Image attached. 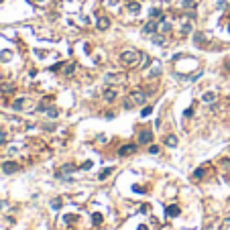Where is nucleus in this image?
Here are the masks:
<instances>
[{"mask_svg":"<svg viewBox=\"0 0 230 230\" xmlns=\"http://www.w3.org/2000/svg\"><path fill=\"white\" fill-rule=\"evenodd\" d=\"M141 61H142V53L139 49H129V51L120 53V63L124 67H136V65H141Z\"/></svg>","mask_w":230,"mask_h":230,"instance_id":"obj_1","label":"nucleus"},{"mask_svg":"<svg viewBox=\"0 0 230 230\" xmlns=\"http://www.w3.org/2000/svg\"><path fill=\"white\" fill-rule=\"evenodd\" d=\"M147 100V94L142 92V90H135L132 94L126 98V102H124V108H132V106H136V104H142V102Z\"/></svg>","mask_w":230,"mask_h":230,"instance_id":"obj_2","label":"nucleus"},{"mask_svg":"<svg viewBox=\"0 0 230 230\" xmlns=\"http://www.w3.org/2000/svg\"><path fill=\"white\" fill-rule=\"evenodd\" d=\"M116 98H118V92H116V90H112V88L104 90V100H106V102H114Z\"/></svg>","mask_w":230,"mask_h":230,"instance_id":"obj_3","label":"nucleus"},{"mask_svg":"<svg viewBox=\"0 0 230 230\" xmlns=\"http://www.w3.org/2000/svg\"><path fill=\"white\" fill-rule=\"evenodd\" d=\"M155 31H157V22H155V20H149V22L142 27V33H145V35H153Z\"/></svg>","mask_w":230,"mask_h":230,"instance_id":"obj_4","label":"nucleus"},{"mask_svg":"<svg viewBox=\"0 0 230 230\" xmlns=\"http://www.w3.org/2000/svg\"><path fill=\"white\" fill-rule=\"evenodd\" d=\"M2 171H4V173H14V171H19V165L12 163V161H6L2 165Z\"/></svg>","mask_w":230,"mask_h":230,"instance_id":"obj_5","label":"nucleus"},{"mask_svg":"<svg viewBox=\"0 0 230 230\" xmlns=\"http://www.w3.org/2000/svg\"><path fill=\"white\" fill-rule=\"evenodd\" d=\"M153 141V132H151V130H142L141 135H139V142H145V145H147V142H151Z\"/></svg>","mask_w":230,"mask_h":230,"instance_id":"obj_6","label":"nucleus"},{"mask_svg":"<svg viewBox=\"0 0 230 230\" xmlns=\"http://www.w3.org/2000/svg\"><path fill=\"white\" fill-rule=\"evenodd\" d=\"M14 110H22V108H27V106H31V100H27V98H20V100H16L12 104Z\"/></svg>","mask_w":230,"mask_h":230,"instance_id":"obj_7","label":"nucleus"},{"mask_svg":"<svg viewBox=\"0 0 230 230\" xmlns=\"http://www.w3.org/2000/svg\"><path fill=\"white\" fill-rule=\"evenodd\" d=\"M135 151H136V145H124V147L118 151V155L124 157V155H130V153H135Z\"/></svg>","mask_w":230,"mask_h":230,"instance_id":"obj_8","label":"nucleus"},{"mask_svg":"<svg viewBox=\"0 0 230 230\" xmlns=\"http://www.w3.org/2000/svg\"><path fill=\"white\" fill-rule=\"evenodd\" d=\"M108 27H110V19L108 16H100V19H98V29H100V31H106Z\"/></svg>","mask_w":230,"mask_h":230,"instance_id":"obj_9","label":"nucleus"},{"mask_svg":"<svg viewBox=\"0 0 230 230\" xmlns=\"http://www.w3.org/2000/svg\"><path fill=\"white\" fill-rule=\"evenodd\" d=\"M120 80H124V75H120V74H108L106 75V81L108 84H114V81H120Z\"/></svg>","mask_w":230,"mask_h":230,"instance_id":"obj_10","label":"nucleus"},{"mask_svg":"<svg viewBox=\"0 0 230 230\" xmlns=\"http://www.w3.org/2000/svg\"><path fill=\"white\" fill-rule=\"evenodd\" d=\"M126 8H129V12L139 14V10H141V4H139V2H129V4H126Z\"/></svg>","mask_w":230,"mask_h":230,"instance_id":"obj_11","label":"nucleus"},{"mask_svg":"<svg viewBox=\"0 0 230 230\" xmlns=\"http://www.w3.org/2000/svg\"><path fill=\"white\" fill-rule=\"evenodd\" d=\"M177 214H179V206H169V208H167V216L169 218L177 216Z\"/></svg>","mask_w":230,"mask_h":230,"instance_id":"obj_12","label":"nucleus"},{"mask_svg":"<svg viewBox=\"0 0 230 230\" xmlns=\"http://www.w3.org/2000/svg\"><path fill=\"white\" fill-rule=\"evenodd\" d=\"M165 145H167V147H175V145H177V136L169 135L167 139H165Z\"/></svg>","mask_w":230,"mask_h":230,"instance_id":"obj_13","label":"nucleus"},{"mask_svg":"<svg viewBox=\"0 0 230 230\" xmlns=\"http://www.w3.org/2000/svg\"><path fill=\"white\" fill-rule=\"evenodd\" d=\"M204 173H206V167H200V169H196V171H194V179H202Z\"/></svg>","mask_w":230,"mask_h":230,"instance_id":"obj_14","label":"nucleus"},{"mask_svg":"<svg viewBox=\"0 0 230 230\" xmlns=\"http://www.w3.org/2000/svg\"><path fill=\"white\" fill-rule=\"evenodd\" d=\"M216 100V94H214V92H206V94H204V102H214Z\"/></svg>","mask_w":230,"mask_h":230,"instance_id":"obj_15","label":"nucleus"},{"mask_svg":"<svg viewBox=\"0 0 230 230\" xmlns=\"http://www.w3.org/2000/svg\"><path fill=\"white\" fill-rule=\"evenodd\" d=\"M191 33V22H183V27H181V35H187Z\"/></svg>","mask_w":230,"mask_h":230,"instance_id":"obj_16","label":"nucleus"},{"mask_svg":"<svg viewBox=\"0 0 230 230\" xmlns=\"http://www.w3.org/2000/svg\"><path fill=\"white\" fill-rule=\"evenodd\" d=\"M110 173H112V169H104V171L100 173V175H98V179H100V181H104V179H106V177H108Z\"/></svg>","mask_w":230,"mask_h":230,"instance_id":"obj_17","label":"nucleus"},{"mask_svg":"<svg viewBox=\"0 0 230 230\" xmlns=\"http://www.w3.org/2000/svg\"><path fill=\"white\" fill-rule=\"evenodd\" d=\"M151 19H161V10L159 8H153L151 10Z\"/></svg>","mask_w":230,"mask_h":230,"instance_id":"obj_18","label":"nucleus"},{"mask_svg":"<svg viewBox=\"0 0 230 230\" xmlns=\"http://www.w3.org/2000/svg\"><path fill=\"white\" fill-rule=\"evenodd\" d=\"M71 171H75V165H65V167L61 169V173H71Z\"/></svg>","mask_w":230,"mask_h":230,"instance_id":"obj_19","label":"nucleus"},{"mask_svg":"<svg viewBox=\"0 0 230 230\" xmlns=\"http://www.w3.org/2000/svg\"><path fill=\"white\" fill-rule=\"evenodd\" d=\"M74 69H75V63H69L67 67H65V75H71L74 74Z\"/></svg>","mask_w":230,"mask_h":230,"instance_id":"obj_20","label":"nucleus"},{"mask_svg":"<svg viewBox=\"0 0 230 230\" xmlns=\"http://www.w3.org/2000/svg\"><path fill=\"white\" fill-rule=\"evenodd\" d=\"M51 206H53V210H59V208H61V200H59V197H57V200H53V202H51Z\"/></svg>","mask_w":230,"mask_h":230,"instance_id":"obj_21","label":"nucleus"},{"mask_svg":"<svg viewBox=\"0 0 230 230\" xmlns=\"http://www.w3.org/2000/svg\"><path fill=\"white\" fill-rule=\"evenodd\" d=\"M151 112H153V108H151V106H145V108H142V112H141V116H149Z\"/></svg>","mask_w":230,"mask_h":230,"instance_id":"obj_22","label":"nucleus"},{"mask_svg":"<svg viewBox=\"0 0 230 230\" xmlns=\"http://www.w3.org/2000/svg\"><path fill=\"white\" fill-rule=\"evenodd\" d=\"M194 6H196L194 0H185V2H183V8H194Z\"/></svg>","mask_w":230,"mask_h":230,"instance_id":"obj_23","label":"nucleus"},{"mask_svg":"<svg viewBox=\"0 0 230 230\" xmlns=\"http://www.w3.org/2000/svg\"><path fill=\"white\" fill-rule=\"evenodd\" d=\"M92 220H94V224L98 226V224L102 222V214H94V216H92Z\"/></svg>","mask_w":230,"mask_h":230,"instance_id":"obj_24","label":"nucleus"},{"mask_svg":"<svg viewBox=\"0 0 230 230\" xmlns=\"http://www.w3.org/2000/svg\"><path fill=\"white\" fill-rule=\"evenodd\" d=\"M12 90H14L12 84H6V86H2V92H12Z\"/></svg>","mask_w":230,"mask_h":230,"instance_id":"obj_25","label":"nucleus"},{"mask_svg":"<svg viewBox=\"0 0 230 230\" xmlns=\"http://www.w3.org/2000/svg\"><path fill=\"white\" fill-rule=\"evenodd\" d=\"M47 114L51 116V118H55V116H57V110H55V108H51V110H47Z\"/></svg>","mask_w":230,"mask_h":230,"instance_id":"obj_26","label":"nucleus"},{"mask_svg":"<svg viewBox=\"0 0 230 230\" xmlns=\"http://www.w3.org/2000/svg\"><path fill=\"white\" fill-rule=\"evenodd\" d=\"M149 151H151V153H153V155H155V153H159V147H157V145H153V147H151Z\"/></svg>","mask_w":230,"mask_h":230,"instance_id":"obj_27","label":"nucleus"},{"mask_svg":"<svg viewBox=\"0 0 230 230\" xmlns=\"http://www.w3.org/2000/svg\"><path fill=\"white\" fill-rule=\"evenodd\" d=\"M191 114H194V108H187V110H185V116H187V118H190Z\"/></svg>","mask_w":230,"mask_h":230,"instance_id":"obj_28","label":"nucleus"},{"mask_svg":"<svg viewBox=\"0 0 230 230\" xmlns=\"http://www.w3.org/2000/svg\"><path fill=\"white\" fill-rule=\"evenodd\" d=\"M2 136H4V135H2V130H0V141H2Z\"/></svg>","mask_w":230,"mask_h":230,"instance_id":"obj_29","label":"nucleus"},{"mask_svg":"<svg viewBox=\"0 0 230 230\" xmlns=\"http://www.w3.org/2000/svg\"><path fill=\"white\" fill-rule=\"evenodd\" d=\"M139 230H147V228H145V226H141V228H139Z\"/></svg>","mask_w":230,"mask_h":230,"instance_id":"obj_30","label":"nucleus"},{"mask_svg":"<svg viewBox=\"0 0 230 230\" xmlns=\"http://www.w3.org/2000/svg\"><path fill=\"white\" fill-rule=\"evenodd\" d=\"M228 33H230V25H228Z\"/></svg>","mask_w":230,"mask_h":230,"instance_id":"obj_31","label":"nucleus"},{"mask_svg":"<svg viewBox=\"0 0 230 230\" xmlns=\"http://www.w3.org/2000/svg\"><path fill=\"white\" fill-rule=\"evenodd\" d=\"M0 2H2V0H0Z\"/></svg>","mask_w":230,"mask_h":230,"instance_id":"obj_32","label":"nucleus"}]
</instances>
